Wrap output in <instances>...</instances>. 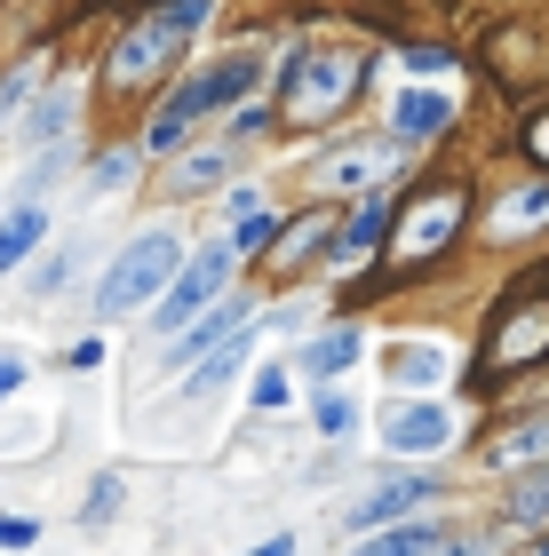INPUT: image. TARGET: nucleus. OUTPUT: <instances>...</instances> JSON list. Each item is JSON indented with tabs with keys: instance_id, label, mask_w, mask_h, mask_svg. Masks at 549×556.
Listing matches in <instances>:
<instances>
[{
	"instance_id": "nucleus-1",
	"label": "nucleus",
	"mask_w": 549,
	"mask_h": 556,
	"mask_svg": "<svg viewBox=\"0 0 549 556\" xmlns=\"http://www.w3.org/2000/svg\"><path fill=\"white\" fill-rule=\"evenodd\" d=\"M208 24V0H167L160 16H144L128 40H120V56H112V80L120 88H136V80H152L160 64H176V48Z\"/></svg>"
},
{
	"instance_id": "nucleus-2",
	"label": "nucleus",
	"mask_w": 549,
	"mask_h": 556,
	"mask_svg": "<svg viewBox=\"0 0 549 556\" xmlns=\"http://www.w3.org/2000/svg\"><path fill=\"white\" fill-rule=\"evenodd\" d=\"M167 270H176V239H167V231H144L128 255L104 270V287H96V311H104V318H128L136 302H152V294H160V278H167Z\"/></svg>"
},
{
	"instance_id": "nucleus-3",
	"label": "nucleus",
	"mask_w": 549,
	"mask_h": 556,
	"mask_svg": "<svg viewBox=\"0 0 549 556\" xmlns=\"http://www.w3.org/2000/svg\"><path fill=\"white\" fill-rule=\"evenodd\" d=\"M247 88H255V56H232V64H215V72H199V80H191V88H176V96H167V112L152 119V143H176V136L191 128V119H199V112H215V104H232V96H247Z\"/></svg>"
},
{
	"instance_id": "nucleus-4",
	"label": "nucleus",
	"mask_w": 549,
	"mask_h": 556,
	"mask_svg": "<svg viewBox=\"0 0 549 556\" xmlns=\"http://www.w3.org/2000/svg\"><path fill=\"white\" fill-rule=\"evenodd\" d=\"M351 80H359L351 56H303L295 64V88H287V112L295 119H327L342 96H351Z\"/></svg>"
},
{
	"instance_id": "nucleus-5",
	"label": "nucleus",
	"mask_w": 549,
	"mask_h": 556,
	"mask_svg": "<svg viewBox=\"0 0 549 556\" xmlns=\"http://www.w3.org/2000/svg\"><path fill=\"white\" fill-rule=\"evenodd\" d=\"M223 270H232V247H208V255H199V263L176 278V294L160 302V326H167V334H176V326H191V318L223 294Z\"/></svg>"
},
{
	"instance_id": "nucleus-6",
	"label": "nucleus",
	"mask_w": 549,
	"mask_h": 556,
	"mask_svg": "<svg viewBox=\"0 0 549 556\" xmlns=\"http://www.w3.org/2000/svg\"><path fill=\"white\" fill-rule=\"evenodd\" d=\"M319 175H327L335 191H359V184H383V175H398V160H390V143H359V151H335Z\"/></svg>"
},
{
	"instance_id": "nucleus-7",
	"label": "nucleus",
	"mask_w": 549,
	"mask_h": 556,
	"mask_svg": "<svg viewBox=\"0 0 549 556\" xmlns=\"http://www.w3.org/2000/svg\"><path fill=\"white\" fill-rule=\"evenodd\" d=\"M446 429L454 421H446L438 406H398L383 438H390V453H431V445H446Z\"/></svg>"
},
{
	"instance_id": "nucleus-8",
	"label": "nucleus",
	"mask_w": 549,
	"mask_h": 556,
	"mask_svg": "<svg viewBox=\"0 0 549 556\" xmlns=\"http://www.w3.org/2000/svg\"><path fill=\"white\" fill-rule=\"evenodd\" d=\"M390 119H398V136H438L446 119H454V104H446V96H431V88H407Z\"/></svg>"
},
{
	"instance_id": "nucleus-9",
	"label": "nucleus",
	"mask_w": 549,
	"mask_h": 556,
	"mask_svg": "<svg viewBox=\"0 0 549 556\" xmlns=\"http://www.w3.org/2000/svg\"><path fill=\"white\" fill-rule=\"evenodd\" d=\"M454 223H462V199H431V207L414 215V231H407V255H438Z\"/></svg>"
},
{
	"instance_id": "nucleus-10",
	"label": "nucleus",
	"mask_w": 549,
	"mask_h": 556,
	"mask_svg": "<svg viewBox=\"0 0 549 556\" xmlns=\"http://www.w3.org/2000/svg\"><path fill=\"white\" fill-rule=\"evenodd\" d=\"M40 231H48V215L33 207V199H24V207L0 223V270H16L24 255H33V239H40Z\"/></svg>"
},
{
	"instance_id": "nucleus-11",
	"label": "nucleus",
	"mask_w": 549,
	"mask_h": 556,
	"mask_svg": "<svg viewBox=\"0 0 549 556\" xmlns=\"http://www.w3.org/2000/svg\"><path fill=\"white\" fill-rule=\"evenodd\" d=\"M351 358H359V334H351V326H335V334H319L303 350V374H311V382H327V374H342Z\"/></svg>"
},
{
	"instance_id": "nucleus-12",
	"label": "nucleus",
	"mask_w": 549,
	"mask_h": 556,
	"mask_svg": "<svg viewBox=\"0 0 549 556\" xmlns=\"http://www.w3.org/2000/svg\"><path fill=\"white\" fill-rule=\"evenodd\" d=\"M383 223H390V199H366V207H359V223H351V231H342V247H335V263H359L366 247L383 239Z\"/></svg>"
},
{
	"instance_id": "nucleus-13",
	"label": "nucleus",
	"mask_w": 549,
	"mask_h": 556,
	"mask_svg": "<svg viewBox=\"0 0 549 556\" xmlns=\"http://www.w3.org/2000/svg\"><path fill=\"white\" fill-rule=\"evenodd\" d=\"M422 493H431V485H414V477H398V485H383V493H374V501H366V509H359L351 525H383V517H407V509H414Z\"/></svg>"
},
{
	"instance_id": "nucleus-14",
	"label": "nucleus",
	"mask_w": 549,
	"mask_h": 556,
	"mask_svg": "<svg viewBox=\"0 0 549 556\" xmlns=\"http://www.w3.org/2000/svg\"><path fill=\"white\" fill-rule=\"evenodd\" d=\"M541 215H549V184H541V191H526V199H502L494 231H502V239H517V231H526V223H541Z\"/></svg>"
},
{
	"instance_id": "nucleus-15",
	"label": "nucleus",
	"mask_w": 549,
	"mask_h": 556,
	"mask_svg": "<svg viewBox=\"0 0 549 556\" xmlns=\"http://www.w3.org/2000/svg\"><path fill=\"white\" fill-rule=\"evenodd\" d=\"M541 342H549V311H534L526 326H510V334H502V358H534Z\"/></svg>"
},
{
	"instance_id": "nucleus-16",
	"label": "nucleus",
	"mask_w": 549,
	"mask_h": 556,
	"mask_svg": "<svg viewBox=\"0 0 549 556\" xmlns=\"http://www.w3.org/2000/svg\"><path fill=\"white\" fill-rule=\"evenodd\" d=\"M510 517H517V525H541V517H549V477H534V485L510 493Z\"/></svg>"
},
{
	"instance_id": "nucleus-17",
	"label": "nucleus",
	"mask_w": 549,
	"mask_h": 556,
	"mask_svg": "<svg viewBox=\"0 0 549 556\" xmlns=\"http://www.w3.org/2000/svg\"><path fill=\"white\" fill-rule=\"evenodd\" d=\"M390 374H398V382H438V350H398V358H390Z\"/></svg>"
},
{
	"instance_id": "nucleus-18",
	"label": "nucleus",
	"mask_w": 549,
	"mask_h": 556,
	"mask_svg": "<svg viewBox=\"0 0 549 556\" xmlns=\"http://www.w3.org/2000/svg\"><path fill=\"white\" fill-rule=\"evenodd\" d=\"M263 239H271V215L239 207V239H232V255H263Z\"/></svg>"
},
{
	"instance_id": "nucleus-19",
	"label": "nucleus",
	"mask_w": 549,
	"mask_h": 556,
	"mask_svg": "<svg viewBox=\"0 0 549 556\" xmlns=\"http://www.w3.org/2000/svg\"><path fill=\"white\" fill-rule=\"evenodd\" d=\"M319 429H327V438L351 429V397H342V390H319Z\"/></svg>"
},
{
	"instance_id": "nucleus-20",
	"label": "nucleus",
	"mask_w": 549,
	"mask_h": 556,
	"mask_svg": "<svg viewBox=\"0 0 549 556\" xmlns=\"http://www.w3.org/2000/svg\"><path fill=\"white\" fill-rule=\"evenodd\" d=\"M232 318H239V311H215V318H208V326H199V334L184 342V358H176V366H191V358H199V350H208L215 334H232Z\"/></svg>"
},
{
	"instance_id": "nucleus-21",
	"label": "nucleus",
	"mask_w": 549,
	"mask_h": 556,
	"mask_svg": "<svg viewBox=\"0 0 549 556\" xmlns=\"http://www.w3.org/2000/svg\"><path fill=\"white\" fill-rule=\"evenodd\" d=\"M438 533H383V541H374V556H414V548H431Z\"/></svg>"
},
{
	"instance_id": "nucleus-22",
	"label": "nucleus",
	"mask_w": 549,
	"mask_h": 556,
	"mask_svg": "<svg viewBox=\"0 0 549 556\" xmlns=\"http://www.w3.org/2000/svg\"><path fill=\"white\" fill-rule=\"evenodd\" d=\"M64 128V104H57V96H48V104L33 112V143H48V136H57Z\"/></svg>"
},
{
	"instance_id": "nucleus-23",
	"label": "nucleus",
	"mask_w": 549,
	"mask_h": 556,
	"mask_svg": "<svg viewBox=\"0 0 549 556\" xmlns=\"http://www.w3.org/2000/svg\"><path fill=\"white\" fill-rule=\"evenodd\" d=\"M112 509H120V477H104V485H96V501H88V517H96V525H104Z\"/></svg>"
},
{
	"instance_id": "nucleus-24",
	"label": "nucleus",
	"mask_w": 549,
	"mask_h": 556,
	"mask_svg": "<svg viewBox=\"0 0 549 556\" xmlns=\"http://www.w3.org/2000/svg\"><path fill=\"white\" fill-rule=\"evenodd\" d=\"M215 167H223V160H215V151H199V160H184V175H176V184L191 191V184H208V175H215Z\"/></svg>"
},
{
	"instance_id": "nucleus-25",
	"label": "nucleus",
	"mask_w": 549,
	"mask_h": 556,
	"mask_svg": "<svg viewBox=\"0 0 549 556\" xmlns=\"http://www.w3.org/2000/svg\"><path fill=\"white\" fill-rule=\"evenodd\" d=\"M255 406H287V374H263V382H255Z\"/></svg>"
},
{
	"instance_id": "nucleus-26",
	"label": "nucleus",
	"mask_w": 549,
	"mask_h": 556,
	"mask_svg": "<svg viewBox=\"0 0 549 556\" xmlns=\"http://www.w3.org/2000/svg\"><path fill=\"white\" fill-rule=\"evenodd\" d=\"M24 541H33V525H24V517H0V548H24Z\"/></svg>"
},
{
	"instance_id": "nucleus-27",
	"label": "nucleus",
	"mask_w": 549,
	"mask_h": 556,
	"mask_svg": "<svg viewBox=\"0 0 549 556\" xmlns=\"http://www.w3.org/2000/svg\"><path fill=\"white\" fill-rule=\"evenodd\" d=\"M16 382H24V358H16V350H9V358H0V397H9Z\"/></svg>"
},
{
	"instance_id": "nucleus-28",
	"label": "nucleus",
	"mask_w": 549,
	"mask_h": 556,
	"mask_svg": "<svg viewBox=\"0 0 549 556\" xmlns=\"http://www.w3.org/2000/svg\"><path fill=\"white\" fill-rule=\"evenodd\" d=\"M526 143H534V160H549V119H541V128H534Z\"/></svg>"
}]
</instances>
